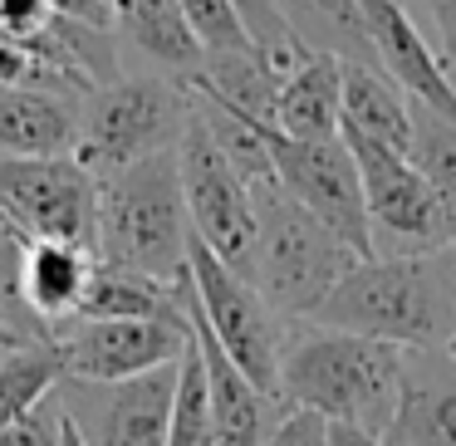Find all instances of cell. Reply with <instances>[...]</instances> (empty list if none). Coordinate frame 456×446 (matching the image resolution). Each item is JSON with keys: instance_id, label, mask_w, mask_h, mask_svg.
<instances>
[{"instance_id": "obj_2", "label": "cell", "mask_w": 456, "mask_h": 446, "mask_svg": "<svg viewBox=\"0 0 456 446\" xmlns=\"http://www.w3.org/2000/svg\"><path fill=\"white\" fill-rule=\"evenodd\" d=\"M309 319L403 348H446L456 334V246L358 260Z\"/></svg>"}, {"instance_id": "obj_28", "label": "cell", "mask_w": 456, "mask_h": 446, "mask_svg": "<svg viewBox=\"0 0 456 446\" xmlns=\"http://www.w3.org/2000/svg\"><path fill=\"white\" fill-rule=\"evenodd\" d=\"M260 446H329V417H319L314 407H285Z\"/></svg>"}, {"instance_id": "obj_30", "label": "cell", "mask_w": 456, "mask_h": 446, "mask_svg": "<svg viewBox=\"0 0 456 446\" xmlns=\"http://www.w3.org/2000/svg\"><path fill=\"white\" fill-rule=\"evenodd\" d=\"M0 84H35L40 89V54L30 40L0 30Z\"/></svg>"}, {"instance_id": "obj_21", "label": "cell", "mask_w": 456, "mask_h": 446, "mask_svg": "<svg viewBox=\"0 0 456 446\" xmlns=\"http://www.w3.org/2000/svg\"><path fill=\"white\" fill-rule=\"evenodd\" d=\"M280 11H285V20L295 25V35L309 50H329L338 60H358V64H378L358 0H280Z\"/></svg>"}, {"instance_id": "obj_15", "label": "cell", "mask_w": 456, "mask_h": 446, "mask_svg": "<svg viewBox=\"0 0 456 446\" xmlns=\"http://www.w3.org/2000/svg\"><path fill=\"white\" fill-rule=\"evenodd\" d=\"M393 446H456V358L446 348H407Z\"/></svg>"}, {"instance_id": "obj_23", "label": "cell", "mask_w": 456, "mask_h": 446, "mask_svg": "<svg viewBox=\"0 0 456 446\" xmlns=\"http://www.w3.org/2000/svg\"><path fill=\"white\" fill-rule=\"evenodd\" d=\"M412 162L432 182L436 201L446 211L452 246H456V118H446V113L427 109L417 99H412Z\"/></svg>"}, {"instance_id": "obj_7", "label": "cell", "mask_w": 456, "mask_h": 446, "mask_svg": "<svg viewBox=\"0 0 456 446\" xmlns=\"http://www.w3.org/2000/svg\"><path fill=\"white\" fill-rule=\"evenodd\" d=\"M177 172H182V197H187L191 231L226 265L250 275V260H256V201H250V182L236 167V158L221 148V138L211 133L201 109H191L187 128L177 138Z\"/></svg>"}, {"instance_id": "obj_24", "label": "cell", "mask_w": 456, "mask_h": 446, "mask_svg": "<svg viewBox=\"0 0 456 446\" xmlns=\"http://www.w3.org/2000/svg\"><path fill=\"white\" fill-rule=\"evenodd\" d=\"M167 446H216V412H211V383L201 363L197 334L187 338L177 358V393H172V422Z\"/></svg>"}, {"instance_id": "obj_17", "label": "cell", "mask_w": 456, "mask_h": 446, "mask_svg": "<svg viewBox=\"0 0 456 446\" xmlns=\"http://www.w3.org/2000/svg\"><path fill=\"white\" fill-rule=\"evenodd\" d=\"M338 138L383 142L412 158V103L403 84L383 64L344 60V109H338Z\"/></svg>"}, {"instance_id": "obj_27", "label": "cell", "mask_w": 456, "mask_h": 446, "mask_svg": "<svg viewBox=\"0 0 456 446\" xmlns=\"http://www.w3.org/2000/svg\"><path fill=\"white\" fill-rule=\"evenodd\" d=\"M64 426H69L64 402H60V393H50L0 432V446H64Z\"/></svg>"}, {"instance_id": "obj_10", "label": "cell", "mask_w": 456, "mask_h": 446, "mask_svg": "<svg viewBox=\"0 0 456 446\" xmlns=\"http://www.w3.org/2000/svg\"><path fill=\"white\" fill-rule=\"evenodd\" d=\"M60 402L84 446H167L177 363L148 368L133 377L94 383V377H60Z\"/></svg>"}, {"instance_id": "obj_14", "label": "cell", "mask_w": 456, "mask_h": 446, "mask_svg": "<svg viewBox=\"0 0 456 446\" xmlns=\"http://www.w3.org/2000/svg\"><path fill=\"white\" fill-rule=\"evenodd\" d=\"M191 334H197L201 363H207V383H211V412H216V446H260L265 432L280 422L285 402L270 397L260 383H250L246 368L216 344L207 324H201L197 304H191Z\"/></svg>"}, {"instance_id": "obj_12", "label": "cell", "mask_w": 456, "mask_h": 446, "mask_svg": "<svg viewBox=\"0 0 456 446\" xmlns=\"http://www.w3.org/2000/svg\"><path fill=\"white\" fill-rule=\"evenodd\" d=\"M191 338V324L177 319H60L50 328V344L60 353L64 377H133L148 368L177 363Z\"/></svg>"}, {"instance_id": "obj_13", "label": "cell", "mask_w": 456, "mask_h": 446, "mask_svg": "<svg viewBox=\"0 0 456 446\" xmlns=\"http://www.w3.org/2000/svg\"><path fill=\"white\" fill-rule=\"evenodd\" d=\"M358 5H363L368 40H373L378 64L403 84L407 99L456 118V84H452V74H446V60L427 45V35L417 30V20L403 11V0H358Z\"/></svg>"}, {"instance_id": "obj_1", "label": "cell", "mask_w": 456, "mask_h": 446, "mask_svg": "<svg viewBox=\"0 0 456 446\" xmlns=\"http://www.w3.org/2000/svg\"><path fill=\"white\" fill-rule=\"evenodd\" d=\"M403 344L295 319V328H285V348H280V402L314 407L329 422L387 436L397 417V397H403Z\"/></svg>"}, {"instance_id": "obj_26", "label": "cell", "mask_w": 456, "mask_h": 446, "mask_svg": "<svg viewBox=\"0 0 456 446\" xmlns=\"http://www.w3.org/2000/svg\"><path fill=\"white\" fill-rule=\"evenodd\" d=\"M182 15H187L191 35L201 40L207 54H226V50H256L246 20H240L236 0H177Z\"/></svg>"}, {"instance_id": "obj_9", "label": "cell", "mask_w": 456, "mask_h": 446, "mask_svg": "<svg viewBox=\"0 0 456 446\" xmlns=\"http://www.w3.org/2000/svg\"><path fill=\"white\" fill-rule=\"evenodd\" d=\"M363 177V201L373 221V255H412V250H442L452 246L446 211L436 201L432 182L422 177L407 152H393L383 142L344 138Z\"/></svg>"}, {"instance_id": "obj_6", "label": "cell", "mask_w": 456, "mask_h": 446, "mask_svg": "<svg viewBox=\"0 0 456 446\" xmlns=\"http://www.w3.org/2000/svg\"><path fill=\"white\" fill-rule=\"evenodd\" d=\"M191 304L201 324L216 334V344L246 368L250 383H260L270 397H280V348H285L289 319L275 314L260 285L240 275L236 265L216 255L207 240L191 231Z\"/></svg>"}, {"instance_id": "obj_37", "label": "cell", "mask_w": 456, "mask_h": 446, "mask_svg": "<svg viewBox=\"0 0 456 446\" xmlns=\"http://www.w3.org/2000/svg\"><path fill=\"white\" fill-rule=\"evenodd\" d=\"M64 446H84V442H79V432H74V426H64Z\"/></svg>"}, {"instance_id": "obj_19", "label": "cell", "mask_w": 456, "mask_h": 446, "mask_svg": "<svg viewBox=\"0 0 456 446\" xmlns=\"http://www.w3.org/2000/svg\"><path fill=\"white\" fill-rule=\"evenodd\" d=\"M113 30L162 74L191 79L207 60L177 0H113Z\"/></svg>"}, {"instance_id": "obj_8", "label": "cell", "mask_w": 456, "mask_h": 446, "mask_svg": "<svg viewBox=\"0 0 456 446\" xmlns=\"http://www.w3.org/2000/svg\"><path fill=\"white\" fill-rule=\"evenodd\" d=\"M0 211L25 236L99 246V177L79 152H40V158H0Z\"/></svg>"}, {"instance_id": "obj_11", "label": "cell", "mask_w": 456, "mask_h": 446, "mask_svg": "<svg viewBox=\"0 0 456 446\" xmlns=\"http://www.w3.org/2000/svg\"><path fill=\"white\" fill-rule=\"evenodd\" d=\"M265 148L275 162L280 187L295 201H305L319 221L338 231L358 255H373V221L363 201V177L344 138H289L275 123L265 128Z\"/></svg>"}, {"instance_id": "obj_20", "label": "cell", "mask_w": 456, "mask_h": 446, "mask_svg": "<svg viewBox=\"0 0 456 446\" xmlns=\"http://www.w3.org/2000/svg\"><path fill=\"white\" fill-rule=\"evenodd\" d=\"M338 109H344V60L329 50H309V60L280 79L275 128L289 138H338Z\"/></svg>"}, {"instance_id": "obj_22", "label": "cell", "mask_w": 456, "mask_h": 446, "mask_svg": "<svg viewBox=\"0 0 456 446\" xmlns=\"http://www.w3.org/2000/svg\"><path fill=\"white\" fill-rule=\"evenodd\" d=\"M60 377L64 368L50 338H20V344L5 348V358H0V432L20 412H30L40 397H50Z\"/></svg>"}, {"instance_id": "obj_38", "label": "cell", "mask_w": 456, "mask_h": 446, "mask_svg": "<svg viewBox=\"0 0 456 446\" xmlns=\"http://www.w3.org/2000/svg\"><path fill=\"white\" fill-rule=\"evenodd\" d=\"M446 353H452V358H456V334H452V344H446Z\"/></svg>"}, {"instance_id": "obj_32", "label": "cell", "mask_w": 456, "mask_h": 446, "mask_svg": "<svg viewBox=\"0 0 456 446\" xmlns=\"http://www.w3.org/2000/svg\"><path fill=\"white\" fill-rule=\"evenodd\" d=\"M0 334H20V338H50V324L30 314L20 299H0Z\"/></svg>"}, {"instance_id": "obj_4", "label": "cell", "mask_w": 456, "mask_h": 446, "mask_svg": "<svg viewBox=\"0 0 456 446\" xmlns=\"http://www.w3.org/2000/svg\"><path fill=\"white\" fill-rule=\"evenodd\" d=\"M250 201H256V260H250V280L275 304V314H285L289 324L309 319L329 299V289L363 255L329 221H319L305 201L289 197L280 187V177H256L250 182Z\"/></svg>"}, {"instance_id": "obj_3", "label": "cell", "mask_w": 456, "mask_h": 446, "mask_svg": "<svg viewBox=\"0 0 456 446\" xmlns=\"http://www.w3.org/2000/svg\"><path fill=\"white\" fill-rule=\"evenodd\" d=\"M103 265L133 270L148 280H187L191 216L182 197L177 148H162L128 167L99 177V246Z\"/></svg>"}, {"instance_id": "obj_39", "label": "cell", "mask_w": 456, "mask_h": 446, "mask_svg": "<svg viewBox=\"0 0 456 446\" xmlns=\"http://www.w3.org/2000/svg\"><path fill=\"white\" fill-rule=\"evenodd\" d=\"M0 216H5V211H0Z\"/></svg>"}, {"instance_id": "obj_29", "label": "cell", "mask_w": 456, "mask_h": 446, "mask_svg": "<svg viewBox=\"0 0 456 446\" xmlns=\"http://www.w3.org/2000/svg\"><path fill=\"white\" fill-rule=\"evenodd\" d=\"M54 25V0H0V30L35 40Z\"/></svg>"}, {"instance_id": "obj_5", "label": "cell", "mask_w": 456, "mask_h": 446, "mask_svg": "<svg viewBox=\"0 0 456 446\" xmlns=\"http://www.w3.org/2000/svg\"><path fill=\"white\" fill-rule=\"evenodd\" d=\"M191 99L187 79L177 74H118V79L99 84L84 93L79 103V162L94 177L128 167L138 158H152L162 148H177L182 128H187Z\"/></svg>"}, {"instance_id": "obj_35", "label": "cell", "mask_w": 456, "mask_h": 446, "mask_svg": "<svg viewBox=\"0 0 456 446\" xmlns=\"http://www.w3.org/2000/svg\"><path fill=\"white\" fill-rule=\"evenodd\" d=\"M427 5H432V15H436V25L446 20V11H452V0H427Z\"/></svg>"}, {"instance_id": "obj_18", "label": "cell", "mask_w": 456, "mask_h": 446, "mask_svg": "<svg viewBox=\"0 0 456 446\" xmlns=\"http://www.w3.org/2000/svg\"><path fill=\"white\" fill-rule=\"evenodd\" d=\"M99 265V255L74 240H50V236H30L20 260V304L30 309L40 324H60L79 309L89 275Z\"/></svg>"}, {"instance_id": "obj_25", "label": "cell", "mask_w": 456, "mask_h": 446, "mask_svg": "<svg viewBox=\"0 0 456 446\" xmlns=\"http://www.w3.org/2000/svg\"><path fill=\"white\" fill-rule=\"evenodd\" d=\"M236 11H240V20H246L250 40H256V50L265 54L280 74H289L295 64L309 60V45L299 40L295 25L285 20L280 0H236Z\"/></svg>"}, {"instance_id": "obj_16", "label": "cell", "mask_w": 456, "mask_h": 446, "mask_svg": "<svg viewBox=\"0 0 456 446\" xmlns=\"http://www.w3.org/2000/svg\"><path fill=\"white\" fill-rule=\"evenodd\" d=\"M79 103L35 84H0V158H40L79 148Z\"/></svg>"}, {"instance_id": "obj_36", "label": "cell", "mask_w": 456, "mask_h": 446, "mask_svg": "<svg viewBox=\"0 0 456 446\" xmlns=\"http://www.w3.org/2000/svg\"><path fill=\"white\" fill-rule=\"evenodd\" d=\"M11 344H20V334H0V358H5V348Z\"/></svg>"}, {"instance_id": "obj_34", "label": "cell", "mask_w": 456, "mask_h": 446, "mask_svg": "<svg viewBox=\"0 0 456 446\" xmlns=\"http://www.w3.org/2000/svg\"><path fill=\"white\" fill-rule=\"evenodd\" d=\"M442 30V50H446V74H452V84H456V0H452V11H446V20L436 25Z\"/></svg>"}, {"instance_id": "obj_33", "label": "cell", "mask_w": 456, "mask_h": 446, "mask_svg": "<svg viewBox=\"0 0 456 446\" xmlns=\"http://www.w3.org/2000/svg\"><path fill=\"white\" fill-rule=\"evenodd\" d=\"M329 446H393L387 436H373L363 426H348V422H329Z\"/></svg>"}, {"instance_id": "obj_31", "label": "cell", "mask_w": 456, "mask_h": 446, "mask_svg": "<svg viewBox=\"0 0 456 446\" xmlns=\"http://www.w3.org/2000/svg\"><path fill=\"white\" fill-rule=\"evenodd\" d=\"M25 236L11 216H0V299H20V260H25Z\"/></svg>"}]
</instances>
